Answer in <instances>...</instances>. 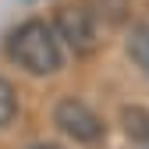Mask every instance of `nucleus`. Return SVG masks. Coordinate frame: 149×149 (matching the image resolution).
Here are the masks:
<instances>
[{"instance_id":"obj_1","label":"nucleus","mask_w":149,"mask_h":149,"mask_svg":"<svg viewBox=\"0 0 149 149\" xmlns=\"http://www.w3.org/2000/svg\"><path fill=\"white\" fill-rule=\"evenodd\" d=\"M7 57L25 68L36 78H46V74H57L64 64V50H61V36L53 25L32 18V22H22L11 36H7Z\"/></svg>"},{"instance_id":"obj_2","label":"nucleus","mask_w":149,"mask_h":149,"mask_svg":"<svg viewBox=\"0 0 149 149\" xmlns=\"http://www.w3.org/2000/svg\"><path fill=\"white\" fill-rule=\"evenodd\" d=\"M53 124H57L68 139L82 142V146L100 142L103 132H107V128H103V117H100L89 103L74 100V96H68V100H61L57 107H53Z\"/></svg>"},{"instance_id":"obj_3","label":"nucleus","mask_w":149,"mask_h":149,"mask_svg":"<svg viewBox=\"0 0 149 149\" xmlns=\"http://www.w3.org/2000/svg\"><path fill=\"white\" fill-rule=\"evenodd\" d=\"M53 29H57V36L71 46V53H78V57H89V53L100 46L96 18H92L85 7H61Z\"/></svg>"},{"instance_id":"obj_4","label":"nucleus","mask_w":149,"mask_h":149,"mask_svg":"<svg viewBox=\"0 0 149 149\" xmlns=\"http://www.w3.org/2000/svg\"><path fill=\"white\" fill-rule=\"evenodd\" d=\"M124 128H128V135L139 139V142H149V114L139 107H128L124 110Z\"/></svg>"},{"instance_id":"obj_5","label":"nucleus","mask_w":149,"mask_h":149,"mask_svg":"<svg viewBox=\"0 0 149 149\" xmlns=\"http://www.w3.org/2000/svg\"><path fill=\"white\" fill-rule=\"evenodd\" d=\"M18 114V96H14V85L0 74V128H7Z\"/></svg>"},{"instance_id":"obj_6","label":"nucleus","mask_w":149,"mask_h":149,"mask_svg":"<svg viewBox=\"0 0 149 149\" xmlns=\"http://www.w3.org/2000/svg\"><path fill=\"white\" fill-rule=\"evenodd\" d=\"M29 149H61V146H46V142H39V146H29Z\"/></svg>"}]
</instances>
